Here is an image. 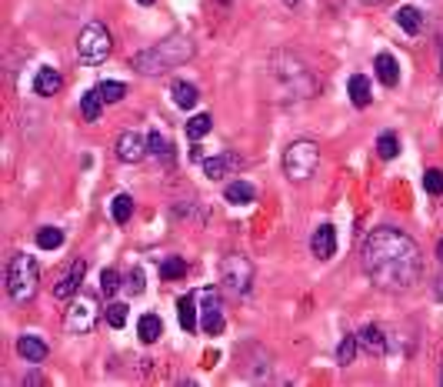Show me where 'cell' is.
Segmentation results:
<instances>
[{"label": "cell", "mask_w": 443, "mask_h": 387, "mask_svg": "<svg viewBox=\"0 0 443 387\" xmlns=\"http://www.w3.org/2000/svg\"><path fill=\"white\" fill-rule=\"evenodd\" d=\"M360 264L373 287L380 291H410L420 281L423 271V258H420V247L413 244V237H406L397 227H377L367 234V241L360 247Z\"/></svg>", "instance_id": "obj_1"}, {"label": "cell", "mask_w": 443, "mask_h": 387, "mask_svg": "<svg viewBox=\"0 0 443 387\" xmlns=\"http://www.w3.org/2000/svg\"><path fill=\"white\" fill-rule=\"evenodd\" d=\"M267 80L274 87V101L290 103V101H310L316 94V77L310 67L290 51L270 53L267 61Z\"/></svg>", "instance_id": "obj_2"}, {"label": "cell", "mask_w": 443, "mask_h": 387, "mask_svg": "<svg viewBox=\"0 0 443 387\" xmlns=\"http://www.w3.org/2000/svg\"><path fill=\"white\" fill-rule=\"evenodd\" d=\"M193 40L190 37H167L164 44H157V47H147V51H140L130 57V67L143 74V77H157V74H167V70H174V67L187 64L190 57H193Z\"/></svg>", "instance_id": "obj_3"}, {"label": "cell", "mask_w": 443, "mask_h": 387, "mask_svg": "<svg viewBox=\"0 0 443 387\" xmlns=\"http://www.w3.org/2000/svg\"><path fill=\"white\" fill-rule=\"evenodd\" d=\"M4 284H7V294L17 300V304H27L30 297L37 294L40 284V267L30 254H13L7 260V271H4Z\"/></svg>", "instance_id": "obj_4"}, {"label": "cell", "mask_w": 443, "mask_h": 387, "mask_svg": "<svg viewBox=\"0 0 443 387\" xmlns=\"http://www.w3.org/2000/svg\"><path fill=\"white\" fill-rule=\"evenodd\" d=\"M320 167V147L314 141H293L287 151H283V174L290 181L304 184L310 181Z\"/></svg>", "instance_id": "obj_5"}, {"label": "cell", "mask_w": 443, "mask_h": 387, "mask_svg": "<svg viewBox=\"0 0 443 387\" xmlns=\"http://www.w3.org/2000/svg\"><path fill=\"white\" fill-rule=\"evenodd\" d=\"M110 30L101 24V20H90L84 30H80V37H77V57H80V64H101L107 61V53H110Z\"/></svg>", "instance_id": "obj_6"}, {"label": "cell", "mask_w": 443, "mask_h": 387, "mask_svg": "<svg viewBox=\"0 0 443 387\" xmlns=\"http://www.w3.org/2000/svg\"><path fill=\"white\" fill-rule=\"evenodd\" d=\"M220 284H224V291L233 297L250 294L253 264L243 258V254H227V258L220 260Z\"/></svg>", "instance_id": "obj_7"}, {"label": "cell", "mask_w": 443, "mask_h": 387, "mask_svg": "<svg viewBox=\"0 0 443 387\" xmlns=\"http://www.w3.org/2000/svg\"><path fill=\"white\" fill-rule=\"evenodd\" d=\"M97 317H101L97 300L87 294H77V297H70V307L63 314V331H67V334H90L94 324H97Z\"/></svg>", "instance_id": "obj_8"}, {"label": "cell", "mask_w": 443, "mask_h": 387, "mask_svg": "<svg viewBox=\"0 0 443 387\" xmlns=\"http://www.w3.org/2000/svg\"><path fill=\"white\" fill-rule=\"evenodd\" d=\"M197 300H200V331L207 337H217L224 331V300L214 287L197 291Z\"/></svg>", "instance_id": "obj_9"}, {"label": "cell", "mask_w": 443, "mask_h": 387, "mask_svg": "<svg viewBox=\"0 0 443 387\" xmlns=\"http://www.w3.org/2000/svg\"><path fill=\"white\" fill-rule=\"evenodd\" d=\"M84 274H87V260L77 258L67 271L57 277V284H53V297L57 300H70V297L80 294V284H84Z\"/></svg>", "instance_id": "obj_10"}, {"label": "cell", "mask_w": 443, "mask_h": 387, "mask_svg": "<svg viewBox=\"0 0 443 387\" xmlns=\"http://www.w3.org/2000/svg\"><path fill=\"white\" fill-rule=\"evenodd\" d=\"M114 151H117V160H124V164H140L143 157L150 154V151H147V141L140 137L137 130H124V134L117 137Z\"/></svg>", "instance_id": "obj_11"}, {"label": "cell", "mask_w": 443, "mask_h": 387, "mask_svg": "<svg viewBox=\"0 0 443 387\" xmlns=\"http://www.w3.org/2000/svg\"><path fill=\"white\" fill-rule=\"evenodd\" d=\"M240 154H233V151H224V154L217 157H207L203 160V174L210 177V181H220V177H230L233 170H240Z\"/></svg>", "instance_id": "obj_12"}, {"label": "cell", "mask_w": 443, "mask_h": 387, "mask_svg": "<svg viewBox=\"0 0 443 387\" xmlns=\"http://www.w3.org/2000/svg\"><path fill=\"white\" fill-rule=\"evenodd\" d=\"M310 250H314V258L330 260L337 254V231H333L330 224H320L314 231V237H310Z\"/></svg>", "instance_id": "obj_13"}, {"label": "cell", "mask_w": 443, "mask_h": 387, "mask_svg": "<svg viewBox=\"0 0 443 387\" xmlns=\"http://www.w3.org/2000/svg\"><path fill=\"white\" fill-rule=\"evenodd\" d=\"M17 354H20L27 364H44L51 350H47V344H44L40 337L24 334V337H17Z\"/></svg>", "instance_id": "obj_14"}, {"label": "cell", "mask_w": 443, "mask_h": 387, "mask_svg": "<svg viewBox=\"0 0 443 387\" xmlns=\"http://www.w3.org/2000/svg\"><path fill=\"white\" fill-rule=\"evenodd\" d=\"M200 300H197V294H187L177 300V317H180V327L184 331H197L200 327V307H197Z\"/></svg>", "instance_id": "obj_15"}, {"label": "cell", "mask_w": 443, "mask_h": 387, "mask_svg": "<svg viewBox=\"0 0 443 387\" xmlns=\"http://www.w3.org/2000/svg\"><path fill=\"white\" fill-rule=\"evenodd\" d=\"M60 87H63L60 70H53V67H44V70H37V77H34V91H37L40 97H53Z\"/></svg>", "instance_id": "obj_16"}, {"label": "cell", "mask_w": 443, "mask_h": 387, "mask_svg": "<svg viewBox=\"0 0 443 387\" xmlns=\"http://www.w3.org/2000/svg\"><path fill=\"white\" fill-rule=\"evenodd\" d=\"M373 70H377L380 84H387V87H397V80H400V64L393 61L390 53H377V57H373Z\"/></svg>", "instance_id": "obj_17"}, {"label": "cell", "mask_w": 443, "mask_h": 387, "mask_svg": "<svg viewBox=\"0 0 443 387\" xmlns=\"http://www.w3.org/2000/svg\"><path fill=\"white\" fill-rule=\"evenodd\" d=\"M137 334L143 344H157V341L164 337V321H160L157 314H143L137 324Z\"/></svg>", "instance_id": "obj_18"}, {"label": "cell", "mask_w": 443, "mask_h": 387, "mask_svg": "<svg viewBox=\"0 0 443 387\" xmlns=\"http://www.w3.org/2000/svg\"><path fill=\"white\" fill-rule=\"evenodd\" d=\"M170 94H174V103H177L180 110H190V107H197V101H200V91L193 84H187V80H174Z\"/></svg>", "instance_id": "obj_19"}, {"label": "cell", "mask_w": 443, "mask_h": 387, "mask_svg": "<svg viewBox=\"0 0 443 387\" xmlns=\"http://www.w3.org/2000/svg\"><path fill=\"white\" fill-rule=\"evenodd\" d=\"M347 94H350V101H354V107H367L370 103V80L364 77V74H354V77L347 80Z\"/></svg>", "instance_id": "obj_20"}, {"label": "cell", "mask_w": 443, "mask_h": 387, "mask_svg": "<svg viewBox=\"0 0 443 387\" xmlns=\"http://www.w3.org/2000/svg\"><path fill=\"white\" fill-rule=\"evenodd\" d=\"M393 20H397V27H400L404 34H410V37H413V34H420V27H423V20H420V11H417V7H410V4L393 13Z\"/></svg>", "instance_id": "obj_21"}, {"label": "cell", "mask_w": 443, "mask_h": 387, "mask_svg": "<svg viewBox=\"0 0 443 387\" xmlns=\"http://www.w3.org/2000/svg\"><path fill=\"white\" fill-rule=\"evenodd\" d=\"M357 337H360V348H367L370 354H383L387 350V337H383V331H380L377 324H367Z\"/></svg>", "instance_id": "obj_22"}, {"label": "cell", "mask_w": 443, "mask_h": 387, "mask_svg": "<svg viewBox=\"0 0 443 387\" xmlns=\"http://www.w3.org/2000/svg\"><path fill=\"white\" fill-rule=\"evenodd\" d=\"M224 197H227V204H250L253 197H257V191H253V184H247V181H233V184H227Z\"/></svg>", "instance_id": "obj_23"}, {"label": "cell", "mask_w": 443, "mask_h": 387, "mask_svg": "<svg viewBox=\"0 0 443 387\" xmlns=\"http://www.w3.org/2000/svg\"><path fill=\"white\" fill-rule=\"evenodd\" d=\"M101 110H103V97L97 91H87L80 97V114H84V120L97 124V120H101Z\"/></svg>", "instance_id": "obj_24"}, {"label": "cell", "mask_w": 443, "mask_h": 387, "mask_svg": "<svg viewBox=\"0 0 443 387\" xmlns=\"http://www.w3.org/2000/svg\"><path fill=\"white\" fill-rule=\"evenodd\" d=\"M357 350H360V337L357 334H343V341L337 344V364H354V357H357Z\"/></svg>", "instance_id": "obj_25"}, {"label": "cell", "mask_w": 443, "mask_h": 387, "mask_svg": "<svg viewBox=\"0 0 443 387\" xmlns=\"http://www.w3.org/2000/svg\"><path fill=\"white\" fill-rule=\"evenodd\" d=\"M110 214H114L117 224H127V220L134 217V197L130 194H117L114 204H110Z\"/></svg>", "instance_id": "obj_26"}, {"label": "cell", "mask_w": 443, "mask_h": 387, "mask_svg": "<svg viewBox=\"0 0 443 387\" xmlns=\"http://www.w3.org/2000/svg\"><path fill=\"white\" fill-rule=\"evenodd\" d=\"M210 127H214L210 114H193L187 120V137H190V141H200V137H207V134H210Z\"/></svg>", "instance_id": "obj_27"}, {"label": "cell", "mask_w": 443, "mask_h": 387, "mask_svg": "<svg viewBox=\"0 0 443 387\" xmlns=\"http://www.w3.org/2000/svg\"><path fill=\"white\" fill-rule=\"evenodd\" d=\"M97 94L103 97V103H117L127 97V84H120V80H103V84H97Z\"/></svg>", "instance_id": "obj_28"}, {"label": "cell", "mask_w": 443, "mask_h": 387, "mask_svg": "<svg viewBox=\"0 0 443 387\" xmlns=\"http://www.w3.org/2000/svg\"><path fill=\"white\" fill-rule=\"evenodd\" d=\"M147 151L153 157H170L174 154V147H170V137L160 134V130H150V137H147Z\"/></svg>", "instance_id": "obj_29"}, {"label": "cell", "mask_w": 443, "mask_h": 387, "mask_svg": "<svg viewBox=\"0 0 443 387\" xmlns=\"http://www.w3.org/2000/svg\"><path fill=\"white\" fill-rule=\"evenodd\" d=\"M60 244H63L60 227H40L37 231V247H44V250H57Z\"/></svg>", "instance_id": "obj_30"}, {"label": "cell", "mask_w": 443, "mask_h": 387, "mask_svg": "<svg viewBox=\"0 0 443 387\" xmlns=\"http://www.w3.org/2000/svg\"><path fill=\"white\" fill-rule=\"evenodd\" d=\"M184 274H187V260L184 258H167L164 264H160V277H164V281H177Z\"/></svg>", "instance_id": "obj_31"}, {"label": "cell", "mask_w": 443, "mask_h": 387, "mask_svg": "<svg viewBox=\"0 0 443 387\" xmlns=\"http://www.w3.org/2000/svg\"><path fill=\"white\" fill-rule=\"evenodd\" d=\"M377 154L383 157V160H393V157L400 154V141H397V134H380Z\"/></svg>", "instance_id": "obj_32"}, {"label": "cell", "mask_w": 443, "mask_h": 387, "mask_svg": "<svg viewBox=\"0 0 443 387\" xmlns=\"http://www.w3.org/2000/svg\"><path fill=\"white\" fill-rule=\"evenodd\" d=\"M117 291H120V274H117L114 267H107V271L101 274V294L103 297H114Z\"/></svg>", "instance_id": "obj_33"}, {"label": "cell", "mask_w": 443, "mask_h": 387, "mask_svg": "<svg viewBox=\"0 0 443 387\" xmlns=\"http://www.w3.org/2000/svg\"><path fill=\"white\" fill-rule=\"evenodd\" d=\"M107 324H110V327H124L127 324V304H107Z\"/></svg>", "instance_id": "obj_34"}, {"label": "cell", "mask_w": 443, "mask_h": 387, "mask_svg": "<svg viewBox=\"0 0 443 387\" xmlns=\"http://www.w3.org/2000/svg\"><path fill=\"white\" fill-rule=\"evenodd\" d=\"M423 187H427V194H443V170H427Z\"/></svg>", "instance_id": "obj_35"}, {"label": "cell", "mask_w": 443, "mask_h": 387, "mask_svg": "<svg viewBox=\"0 0 443 387\" xmlns=\"http://www.w3.org/2000/svg\"><path fill=\"white\" fill-rule=\"evenodd\" d=\"M130 291H134V294H143V271H140V267H134V274H130Z\"/></svg>", "instance_id": "obj_36"}, {"label": "cell", "mask_w": 443, "mask_h": 387, "mask_svg": "<svg viewBox=\"0 0 443 387\" xmlns=\"http://www.w3.org/2000/svg\"><path fill=\"white\" fill-rule=\"evenodd\" d=\"M190 157H193V160H203V147H200V144H193V147H190Z\"/></svg>", "instance_id": "obj_37"}, {"label": "cell", "mask_w": 443, "mask_h": 387, "mask_svg": "<svg viewBox=\"0 0 443 387\" xmlns=\"http://www.w3.org/2000/svg\"><path fill=\"white\" fill-rule=\"evenodd\" d=\"M283 4H287V7H300V0H283Z\"/></svg>", "instance_id": "obj_38"}, {"label": "cell", "mask_w": 443, "mask_h": 387, "mask_svg": "<svg viewBox=\"0 0 443 387\" xmlns=\"http://www.w3.org/2000/svg\"><path fill=\"white\" fill-rule=\"evenodd\" d=\"M437 258L443 260V241H440V244H437Z\"/></svg>", "instance_id": "obj_39"}, {"label": "cell", "mask_w": 443, "mask_h": 387, "mask_svg": "<svg viewBox=\"0 0 443 387\" xmlns=\"http://www.w3.org/2000/svg\"><path fill=\"white\" fill-rule=\"evenodd\" d=\"M137 4H143V7H150V4H157V0H137Z\"/></svg>", "instance_id": "obj_40"}, {"label": "cell", "mask_w": 443, "mask_h": 387, "mask_svg": "<svg viewBox=\"0 0 443 387\" xmlns=\"http://www.w3.org/2000/svg\"><path fill=\"white\" fill-rule=\"evenodd\" d=\"M440 80H443V47H440Z\"/></svg>", "instance_id": "obj_41"}, {"label": "cell", "mask_w": 443, "mask_h": 387, "mask_svg": "<svg viewBox=\"0 0 443 387\" xmlns=\"http://www.w3.org/2000/svg\"><path fill=\"white\" fill-rule=\"evenodd\" d=\"M364 4H387V0H364Z\"/></svg>", "instance_id": "obj_42"}]
</instances>
